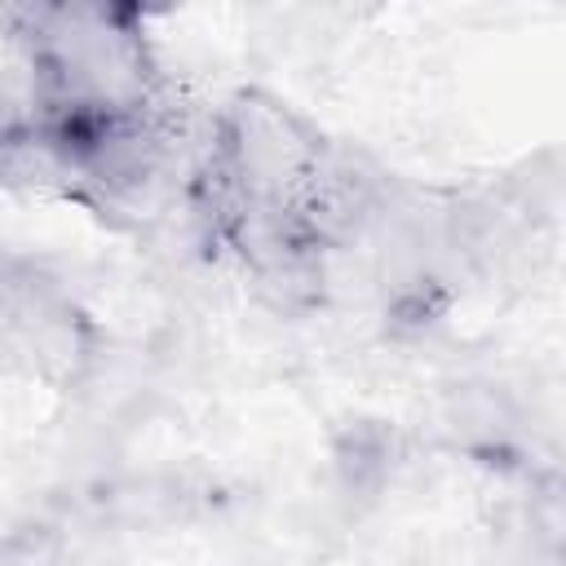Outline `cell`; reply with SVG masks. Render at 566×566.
Segmentation results:
<instances>
[{
    "instance_id": "cell-1",
    "label": "cell",
    "mask_w": 566,
    "mask_h": 566,
    "mask_svg": "<svg viewBox=\"0 0 566 566\" xmlns=\"http://www.w3.org/2000/svg\"><path fill=\"white\" fill-rule=\"evenodd\" d=\"M0 566H66L49 531H18L0 539Z\"/></svg>"
}]
</instances>
